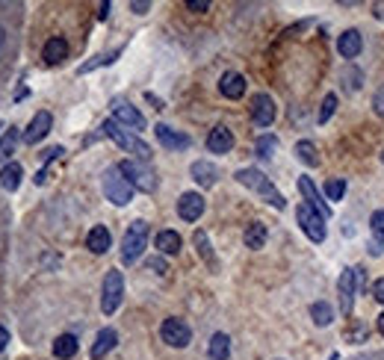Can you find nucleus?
<instances>
[{
	"label": "nucleus",
	"instance_id": "f257e3e1",
	"mask_svg": "<svg viewBox=\"0 0 384 360\" xmlns=\"http://www.w3.org/2000/svg\"><path fill=\"white\" fill-rule=\"evenodd\" d=\"M233 177H237V184H243L245 189L257 192L260 198H263L266 204H269V207H275V210H284V207H287V201H284V195L269 184V177H266L260 169H240Z\"/></svg>",
	"mask_w": 384,
	"mask_h": 360
},
{
	"label": "nucleus",
	"instance_id": "f03ea898",
	"mask_svg": "<svg viewBox=\"0 0 384 360\" xmlns=\"http://www.w3.org/2000/svg\"><path fill=\"white\" fill-rule=\"evenodd\" d=\"M101 133L104 136H110L115 145H119V148H124V151H130L133 157H136L139 162H151V148H148V145L139 139V136H133L130 130H124L119 121L115 119H107L104 124H101Z\"/></svg>",
	"mask_w": 384,
	"mask_h": 360
},
{
	"label": "nucleus",
	"instance_id": "7ed1b4c3",
	"mask_svg": "<svg viewBox=\"0 0 384 360\" xmlns=\"http://www.w3.org/2000/svg\"><path fill=\"white\" fill-rule=\"evenodd\" d=\"M101 186H104V198L115 207H127L133 201V186L124 180V174L119 172V166H110L104 172V180H101Z\"/></svg>",
	"mask_w": 384,
	"mask_h": 360
},
{
	"label": "nucleus",
	"instance_id": "20e7f679",
	"mask_svg": "<svg viewBox=\"0 0 384 360\" xmlns=\"http://www.w3.org/2000/svg\"><path fill=\"white\" fill-rule=\"evenodd\" d=\"M145 245H148V222H142V219L130 222V227L124 231V239H122V263H127V266L136 263L145 251Z\"/></svg>",
	"mask_w": 384,
	"mask_h": 360
},
{
	"label": "nucleus",
	"instance_id": "39448f33",
	"mask_svg": "<svg viewBox=\"0 0 384 360\" xmlns=\"http://www.w3.org/2000/svg\"><path fill=\"white\" fill-rule=\"evenodd\" d=\"M119 172L124 174V180L133 186V189H139V192H148L151 195L157 189V174L148 169V162H139V160H124L119 162Z\"/></svg>",
	"mask_w": 384,
	"mask_h": 360
},
{
	"label": "nucleus",
	"instance_id": "423d86ee",
	"mask_svg": "<svg viewBox=\"0 0 384 360\" xmlns=\"http://www.w3.org/2000/svg\"><path fill=\"white\" fill-rule=\"evenodd\" d=\"M122 299H124V277L119 269H110L104 275V287H101V310L107 316H112L119 310Z\"/></svg>",
	"mask_w": 384,
	"mask_h": 360
},
{
	"label": "nucleus",
	"instance_id": "0eeeda50",
	"mask_svg": "<svg viewBox=\"0 0 384 360\" xmlns=\"http://www.w3.org/2000/svg\"><path fill=\"white\" fill-rule=\"evenodd\" d=\"M160 337L165 346H172V349H187L190 342H192V328L183 319L178 316H169V319H163L160 325Z\"/></svg>",
	"mask_w": 384,
	"mask_h": 360
},
{
	"label": "nucleus",
	"instance_id": "6e6552de",
	"mask_svg": "<svg viewBox=\"0 0 384 360\" xmlns=\"http://www.w3.org/2000/svg\"><path fill=\"white\" fill-rule=\"evenodd\" d=\"M296 222H298V227H302V231L308 234L310 242H325V219H322L316 210H310L308 204H298Z\"/></svg>",
	"mask_w": 384,
	"mask_h": 360
},
{
	"label": "nucleus",
	"instance_id": "1a4fd4ad",
	"mask_svg": "<svg viewBox=\"0 0 384 360\" xmlns=\"http://www.w3.org/2000/svg\"><path fill=\"white\" fill-rule=\"evenodd\" d=\"M112 116H115V121H119L122 127H130V130H145V116L142 112L133 107V104H127V101H122V97H115L112 101Z\"/></svg>",
	"mask_w": 384,
	"mask_h": 360
},
{
	"label": "nucleus",
	"instance_id": "9d476101",
	"mask_svg": "<svg viewBox=\"0 0 384 360\" xmlns=\"http://www.w3.org/2000/svg\"><path fill=\"white\" fill-rule=\"evenodd\" d=\"M204 195L202 192H183L180 201H178V216L183 222H198L204 216Z\"/></svg>",
	"mask_w": 384,
	"mask_h": 360
},
{
	"label": "nucleus",
	"instance_id": "9b49d317",
	"mask_svg": "<svg viewBox=\"0 0 384 360\" xmlns=\"http://www.w3.org/2000/svg\"><path fill=\"white\" fill-rule=\"evenodd\" d=\"M337 292H340V307H343V313L352 316V310H355V292H358L355 269H343L340 281H337Z\"/></svg>",
	"mask_w": 384,
	"mask_h": 360
},
{
	"label": "nucleus",
	"instance_id": "f8f14e48",
	"mask_svg": "<svg viewBox=\"0 0 384 360\" xmlns=\"http://www.w3.org/2000/svg\"><path fill=\"white\" fill-rule=\"evenodd\" d=\"M298 192H302V198H305V204L310 207V210H316L322 219H331V207L322 201V195H320V189H316V184L310 177H298Z\"/></svg>",
	"mask_w": 384,
	"mask_h": 360
},
{
	"label": "nucleus",
	"instance_id": "ddd939ff",
	"mask_svg": "<svg viewBox=\"0 0 384 360\" xmlns=\"http://www.w3.org/2000/svg\"><path fill=\"white\" fill-rule=\"evenodd\" d=\"M275 101L266 92H260V95H255L252 97V121L257 124V127H269L272 121H275Z\"/></svg>",
	"mask_w": 384,
	"mask_h": 360
},
{
	"label": "nucleus",
	"instance_id": "4468645a",
	"mask_svg": "<svg viewBox=\"0 0 384 360\" xmlns=\"http://www.w3.org/2000/svg\"><path fill=\"white\" fill-rule=\"evenodd\" d=\"M154 136H157V142L163 145V148H169V151H187L190 145H192V139H190L187 133L172 130L169 124H157V127H154Z\"/></svg>",
	"mask_w": 384,
	"mask_h": 360
},
{
	"label": "nucleus",
	"instance_id": "2eb2a0df",
	"mask_svg": "<svg viewBox=\"0 0 384 360\" xmlns=\"http://www.w3.org/2000/svg\"><path fill=\"white\" fill-rule=\"evenodd\" d=\"M51 124H54V116L51 112H36V116H33V121L27 124V130H24V142L27 145H36V142H42L47 133H51Z\"/></svg>",
	"mask_w": 384,
	"mask_h": 360
},
{
	"label": "nucleus",
	"instance_id": "dca6fc26",
	"mask_svg": "<svg viewBox=\"0 0 384 360\" xmlns=\"http://www.w3.org/2000/svg\"><path fill=\"white\" fill-rule=\"evenodd\" d=\"M361 51H363V36H361L358 30H346V32H340V39H337V54H340L343 59H355Z\"/></svg>",
	"mask_w": 384,
	"mask_h": 360
},
{
	"label": "nucleus",
	"instance_id": "f3484780",
	"mask_svg": "<svg viewBox=\"0 0 384 360\" xmlns=\"http://www.w3.org/2000/svg\"><path fill=\"white\" fill-rule=\"evenodd\" d=\"M42 59H45L47 65L65 62V59H69V42H65L62 36H51V39L45 42V47H42Z\"/></svg>",
	"mask_w": 384,
	"mask_h": 360
},
{
	"label": "nucleus",
	"instance_id": "a211bd4d",
	"mask_svg": "<svg viewBox=\"0 0 384 360\" xmlns=\"http://www.w3.org/2000/svg\"><path fill=\"white\" fill-rule=\"evenodd\" d=\"M219 92L228 97V101H240L245 95V77L237 74V71H225L222 80H219Z\"/></svg>",
	"mask_w": 384,
	"mask_h": 360
},
{
	"label": "nucleus",
	"instance_id": "6ab92c4d",
	"mask_svg": "<svg viewBox=\"0 0 384 360\" xmlns=\"http://www.w3.org/2000/svg\"><path fill=\"white\" fill-rule=\"evenodd\" d=\"M233 148V133L225 127V124H216L210 130V136H207V151L213 154H228Z\"/></svg>",
	"mask_w": 384,
	"mask_h": 360
},
{
	"label": "nucleus",
	"instance_id": "aec40b11",
	"mask_svg": "<svg viewBox=\"0 0 384 360\" xmlns=\"http://www.w3.org/2000/svg\"><path fill=\"white\" fill-rule=\"evenodd\" d=\"M190 174H192V180H195L198 186L210 189V186H216V177H219V169H216L213 162H207V160H195L192 166H190Z\"/></svg>",
	"mask_w": 384,
	"mask_h": 360
},
{
	"label": "nucleus",
	"instance_id": "412c9836",
	"mask_svg": "<svg viewBox=\"0 0 384 360\" xmlns=\"http://www.w3.org/2000/svg\"><path fill=\"white\" fill-rule=\"evenodd\" d=\"M110 245H112V234H110V227L95 224L92 231H89V236H86V248H89L92 254H107V251H110Z\"/></svg>",
	"mask_w": 384,
	"mask_h": 360
},
{
	"label": "nucleus",
	"instance_id": "4be33fe9",
	"mask_svg": "<svg viewBox=\"0 0 384 360\" xmlns=\"http://www.w3.org/2000/svg\"><path fill=\"white\" fill-rule=\"evenodd\" d=\"M115 342H119V334H115L112 328H104V331H98V337H95V342H92V360H101V357H107L112 349H115Z\"/></svg>",
	"mask_w": 384,
	"mask_h": 360
},
{
	"label": "nucleus",
	"instance_id": "5701e85b",
	"mask_svg": "<svg viewBox=\"0 0 384 360\" xmlns=\"http://www.w3.org/2000/svg\"><path fill=\"white\" fill-rule=\"evenodd\" d=\"M266 239H269V231H266V224L263 222H252V224H245V234H243V242H245V248H252V251H260Z\"/></svg>",
	"mask_w": 384,
	"mask_h": 360
},
{
	"label": "nucleus",
	"instance_id": "b1692460",
	"mask_svg": "<svg viewBox=\"0 0 384 360\" xmlns=\"http://www.w3.org/2000/svg\"><path fill=\"white\" fill-rule=\"evenodd\" d=\"M77 352H80V342H77L74 334H59V337L54 340V357H59V360H71Z\"/></svg>",
	"mask_w": 384,
	"mask_h": 360
},
{
	"label": "nucleus",
	"instance_id": "393cba45",
	"mask_svg": "<svg viewBox=\"0 0 384 360\" xmlns=\"http://www.w3.org/2000/svg\"><path fill=\"white\" fill-rule=\"evenodd\" d=\"M154 245H157V251L160 254H178L180 251V245H183V239H180V234H175V231H160L157 234V239H154Z\"/></svg>",
	"mask_w": 384,
	"mask_h": 360
},
{
	"label": "nucleus",
	"instance_id": "a878e982",
	"mask_svg": "<svg viewBox=\"0 0 384 360\" xmlns=\"http://www.w3.org/2000/svg\"><path fill=\"white\" fill-rule=\"evenodd\" d=\"M21 177H24V169L18 162H9V166H4V172H0V186L6 192H15L21 186Z\"/></svg>",
	"mask_w": 384,
	"mask_h": 360
},
{
	"label": "nucleus",
	"instance_id": "bb28decb",
	"mask_svg": "<svg viewBox=\"0 0 384 360\" xmlns=\"http://www.w3.org/2000/svg\"><path fill=\"white\" fill-rule=\"evenodd\" d=\"M207 354H210V360H228V354H231V337L228 334H213L210 337V346H207Z\"/></svg>",
	"mask_w": 384,
	"mask_h": 360
},
{
	"label": "nucleus",
	"instance_id": "cd10ccee",
	"mask_svg": "<svg viewBox=\"0 0 384 360\" xmlns=\"http://www.w3.org/2000/svg\"><path fill=\"white\" fill-rule=\"evenodd\" d=\"M310 319H313V325H320V328H328V325L334 322V307L328 301H313L310 304Z\"/></svg>",
	"mask_w": 384,
	"mask_h": 360
},
{
	"label": "nucleus",
	"instance_id": "c85d7f7f",
	"mask_svg": "<svg viewBox=\"0 0 384 360\" xmlns=\"http://www.w3.org/2000/svg\"><path fill=\"white\" fill-rule=\"evenodd\" d=\"M119 56H122V47H115V51H110V54H98V56H92L89 62H83L80 68H77V74H89V71H95V68H101V65H112Z\"/></svg>",
	"mask_w": 384,
	"mask_h": 360
},
{
	"label": "nucleus",
	"instance_id": "c756f323",
	"mask_svg": "<svg viewBox=\"0 0 384 360\" xmlns=\"http://www.w3.org/2000/svg\"><path fill=\"white\" fill-rule=\"evenodd\" d=\"M296 157L305 162V166L316 169L320 166V154H316V145L310 139H302V142H296Z\"/></svg>",
	"mask_w": 384,
	"mask_h": 360
},
{
	"label": "nucleus",
	"instance_id": "7c9ffc66",
	"mask_svg": "<svg viewBox=\"0 0 384 360\" xmlns=\"http://www.w3.org/2000/svg\"><path fill=\"white\" fill-rule=\"evenodd\" d=\"M192 242H195V251L202 254L204 263H207V266H216V254H213V245H210L207 234H204V231H195V234H192Z\"/></svg>",
	"mask_w": 384,
	"mask_h": 360
},
{
	"label": "nucleus",
	"instance_id": "2f4dec72",
	"mask_svg": "<svg viewBox=\"0 0 384 360\" xmlns=\"http://www.w3.org/2000/svg\"><path fill=\"white\" fill-rule=\"evenodd\" d=\"M340 80H343V89H349V92H358V89L363 86V71H361V68H355V65L349 62L346 68L340 71Z\"/></svg>",
	"mask_w": 384,
	"mask_h": 360
},
{
	"label": "nucleus",
	"instance_id": "473e14b6",
	"mask_svg": "<svg viewBox=\"0 0 384 360\" xmlns=\"http://www.w3.org/2000/svg\"><path fill=\"white\" fill-rule=\"evenodd\" d=\"M18 139H24L18 133V127H9V133L4 136V142H0V160H6L12 151H15V145H18Z\"/></svg>",
	"mask_w": 384,
	"mask_h": 360
},
{
	"label": "nucleus",
	"instance_id": "72a5a7b5",
	"mask_svg": "<svg viewBox=\"0 0 384 360\" xmlns=\"http://www.w3.org/2000/svg\"><path fill=\"white\" fill-rule=\"evenodd\" d=\"M255 148H257V157L269 160V157L275 154V148H278V139H275V136H260V139H257V145H255Z\"/></svg>",
	"mask_w": 384,
	"mask_h": 360
},
{
	"label": "nucleus",
	"instance_id": "f704fd0d",
	"mask_svg": "<svg viewBox=\"0 0 384 360\" xmlns=\"http://www.w3.org/2000/svg\"><path fill=\"white\" fill-rule=\"evenodd\" d=\"M334 109H337V95H325L322 107H320V116H316V119H320V124H325L334 116Z\"/></svg>",
	"mask_w": 384,
	"mask_h": 360
},
{
	"label": "nucleus",
	"instance_id": "c9c22d12",
	"mask_svg": "<svg viewBox=\"0 0 384 360\" xmlns=\"http://www.w3.org/2000/svg\"><path fill=\"white\" fill-rule=\"evenodd\" d=\"M325 195H328V201H340L343 195H346V180H328L325 184Z\"/></svg>",
	"mask_w": 384,
	"mask_h": 360
},
{
	"label": "nucleus",
	"instance_id": "e433bc0d",
	"mask_svg": "<svg viewBox=\"0 0 384 360\" xmlns=\"http://www.w3.org/2000/svg\"><path fill=\"white\" fill-rule=\"evenodd\" d=\"M370 227H373V234L378 239H384V210H376L373 216H370Z\"/></svg>",
	"mask_w": 384,
	"mask_h": 360
},
{
	"label": "nucleus",
	"instance_id": "4c0bfd02",
	"mask_svg": "<svg viewBox=\"0 0 384 360\" xmlns=\"http://www.w3.org/2000/svg\"><path fill=\"white\" fill-rule=\"evenodd\" d=\"M145 269H148V272H157V275H165V272H169V263H165L163 257H148Z\"/></svg>",
	"mask_w": 384,
	"mask_h": 360
},
{
	"label": "nucleus",
	"instance_id": "58836bf2",
	"mask_svg": "<svg viewBox=\"0 0 384 360\" xmlns=\"http://www.w3.org/2000/svg\"><path fill=\"white\" fill-rule=\"evenodd\" d=\"M373 109H376V116H381L384 119V83L376 89V95H373Z\"/></svg>",
	"mask_w": 384,
	"mask_h": 360
},
{
	"label": "nucleus",
	"instance_id": "ea45409f",
	"mask_svg": "<svg viewBox=\"0 0 384 360\" xmlns=\"http://www.w3.org/2000/svg\"><path fill=\"white\" fill-rule=\"evenodd\" d=\"M187 9L190 12H207L210 4H207V0H187Z\"/></svg>",
	"mask_w": 384,
	"mask_h": 360
},
{
	"label": "nucleus",
	"instance_id": "a19ab883",
	"mask_svg": "<svg viewBox=\"0 0 384 360\" xmlns=\"http://www.w3.org/2000/svg\"><path fill=\"white\" fill-rule=\"evenodd\" d=\"M373 299H376L378 304H384V277H378V281L373 284Z\"/></svg>",
	"mask_w": 384,
	"mask_h": 360
},
{
	"label": "nucleus",
	"instance_id": "79ce46f5",
	"mask_svg": "<svg viewBox=\"0 0 384 360\" xmlns=\"http://www.w3.org/2000/svg\"><path fill=\"white\" fill-rule=\"evenodd\" d=\"M130 9L136 12V15H145L148 9H151V4H148V0H133V4H130Z\"/></svg>",
	"mask_w": 384,
	"mask_h": 360
},
{
	"label": "nucleus",
	"instance_id": "37998d69",
	"mask_svg": "<svg viewBox=\"0 0 384 360\" xmlns=\"http://www.w3.org/2000/svg\"><path fill=\"white\" fill-rule=\"evenodd\" d=\"M59 154H65V148H62V145H57V148H47V151L42 154V160H45V162H51V160H57Z\"/></svg>",
	"mask_w": 384,
	"mask_h": 360
},
{
	"label": "nucleus",
	"instance_id": "c03bdc74",
	"mask_svg": "<svg viewBox=\"0 0 384 360\" xmlns=\"http://www.w3.org/2000/svg\"><path fill=\"white\" fill-rule=\"evenodd\" d=\"M370 254H373V257H381V254H384V239L376 236V239L370 242Z\"/></svg>",
	"mask_w": 384,
	"mask_h": 360
},
{
	"label": "nucleus",
	"instance_id": "a18cd8bd",
	"mask_svg": "<svg viewBox=\"0 0 384 360\" xmlns=\"http://www.w3.org/2000/svg\"><path fill=\"white\" fill-rule=\"evenodd\" d=\"M145 101H148V104H154V109H163V101H160V97H157L154 92H145Z\"/></svg>",
	"mask_w": 384,
	"mask_h": 360
},
{
	"label": "nucleus",
	"instance_id": "49530a36",
	"mask_svg": "<svg viewBox=\"0 0 384 360\" xmlns=\"http://www.w3.org/2000/svg\"><path fill=\"white\" fill-rule=\"evenodd\" d=\"M110 12H112V4H101V6H98V21H104Z\"/></svg>",
	"mask_w": 384,
	"mask_h": 360
},
{
	"label": "nucleus",
	"instance_id": "de8ad7c7",
	"mask_svg": "<svg viewBox=\"0 0 384 360\" xmlns=\"http://www.w3.org/2000/svg\"><path fill=\"white\" fill-rule=\"evenodd\" d=\"M9 346V331L4 328V325H0V352H4Z\"/></svg>",
	"mask_w": 384,
	"mask_h": 360
},
{
	"label": "nucleus",
	"instance_id": "09e8293b",
	"mask_svg": "<svg viewBox=\"0 0 384 360\" xmlns=\"http://www.w3.org/2000/svg\"><path fill=\"white\" fill-rule=\"evenodd\" d=\"M4 47H6V27L0 24V54H4Z\"/></svg>",
	"mask_w": 384,
	"mask_h": 360
},
{
	"label": "nucleus",
	"instance_id": "8fccbe9b",
	"mask_svg": "<svg viewBox=\"0 0 384 360\" xmlns=\"http://www.w3.org/2000/svg\"><path fill=\"white\" fill-rule=\"evenodd\" d=\"M45 180H47V169H42V172H39V174H36V184H39V186H42V184H45Z\"/></svg>",
	"mask_w": 384,
	"mask_h": 360
},
{
	"label": "nucleus",
	"instance_id": "3c124183",
	"mask_svg": "<svg viewBox=\"0 0 384 360\" xmlns=\"http://www.w3.org/2000/svg\"><path fill=\"white\" fill-rule=\"evenodd\" d=\"M378 331H381V334H384V313H381V316H378Z\"/></svg>",
	"mask_w": 384,
	"mask_h": 360
},
{
	"label": "nucleus",
	"instance_id": "603ef678",
	"mask_svg": "<svg viewBox=\"0 0 384 360\" xmlns=\"http://www.w3.org/2000/svg\"><path fill=\"white\" fill-rule=\"evenodd\" d=\"M4 130H6V127H4V124H0V133H4Z\"/></svg>",
	"mask_w": 384,
	"mask_h": 360
},
{
	"label": "nucleus",
	"instance_id": "864d4df0",
	"mask_svg": "<svg viewBox=\"0 0 384 360\" xmlns=\"http://www.w3.org/2000/svg\"><path fill=\"white\" fill-rule=\"evenodd\" d=\"M381 162H384V151H381Z\"/></svg>",
	"mask_w": 384,
	"mask_h": 360
},
{
	"label": "nucleus",
	"instance_id": "5fc2aeb1",
	"mask_svg": "<svg viewBox=\"0 0 384 360\" xmlns=\"http://www.w3.org/2000/svg\"><path fill=\"white\" fill-rule=\"evenodd\" d=\"M381 9H384V4H381Z\"/></svg>",
	"mask_w": 384,
	"mask_h": 360
}]
</instances>
